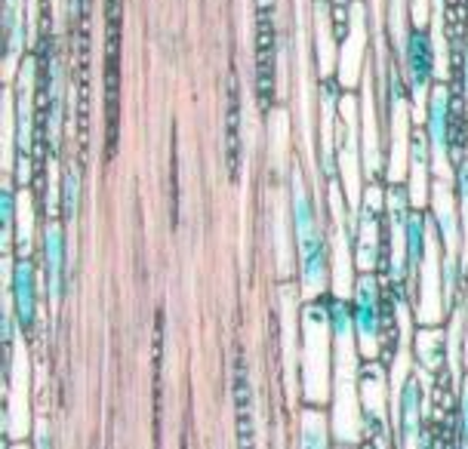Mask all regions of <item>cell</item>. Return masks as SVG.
Segmentation results:
<instances>
[{"instance_id": "22", "label": "cell", "mask_w": 468, "mask_h": 449, "mask_svg": "<svg viewBox=\"0 0 468 449\" xmlns=\"http://www.w3.org/2000/svg\"><path fill=\"white\" fill-rule=\"evenodd\" d=\"M299 449H336L327 410H321V406L299 410Z\"/></svg>"}, {"instance_id": "2", "label": "cell", "mask_w": 468, "mask_h": 449, "mask_svg": "<svg viewBox=\"0 0 468 449\" xmlns=\"http://www.w3.org/2000/svg\"><path fill=\"white\" fill-rule=\"evenodd\" d=\"M333 363H336L333 327L327 302L321 296L303 302V311H299V397H303V406H321V410L330 406Z\"/></svg>"}, {"instance_id": "27", "label": "cell", "mask_w": 468, "mask_h": 449, "mask_svg": "<svg viewBox=\"0 0 468 449\" xmlns=\"http://www.w3.org/2000/svg\"><path fill=\"white\" fill-rule=\"evenodd\" d=\"M459 440H463V449H468V372L463 379V388H459Z\"/></svg>"}, {"instance_id": "28", "label": "cell", "mask_w": 468, "mask_h": 449, "mask_svg": "<svg viewBox=\"0 0 468 449\" xmlns=\"http://www.w3.org/2000/svg\"><path fill=\"white\" fill-rule=\"evenodd\" d=\"M35 449H53V434H49L47 415H37L35 419Z\"/></svg>"}, {"instance_id": "1", "label": "cell", "mask_w": 468, "mask_h": 449, "mask_svg": "<svg viewBox=\"0 0 468 449\" xmlns=\"http://www.w3.org/2000/svg\"><path fill=\"white\" fill-rule=\"evenodd\" d=\"M290 219L292 240H296V268H299V293L303 302L321 298L330 293V240L324 228L321 210L314 204V191L308 188L299 166L290 176Z\"/></svg>"}, {"instance_id": "8", "label": "cell", "mask_w": 468, "mask_h": 449, "mask_svg": "<svg viewBox=\"0 0 468 449\" xmlns=\"http://www.w3.org/2000/svg\"><path fill=\"white\" fill-rule=\"evenodd\" d=\"M370 49H373V22L367 16V4L364 0H351V22L346 37H342L339 68H336V80L342 89H361Z\"/></svg>"}, {"instance_id": "25", "label": "cell", "mask_w": 468, "mask_h": 449, "mask_svg": "<svg viewBox=\"0 0 468 449\" xmlns=\"http://www.w3.org/2000/svg\"><path fill=\"white\" fill-rule=\"evenodd\" d=\"M80 163L78 161H69L62 170V219L65 222H74L78 219V210H80Z\"/></svg>"}, {"instance_id": "15", "label": "cell", "mask_w": 468, "mask_h": 449, "mask_svg": "<svg viewBox=\"0 0 468 449\" xmlns=\"http://www.w3.org/2000/svg\"><path fill=\"white\" fill-rule=\"evenodd\" d=\"M256 93L259 102L274 99V0H256Z\"/></svg>"}, {"instance_id": "5", "label": "cell", "mask_w": 468, "mask_h": 449, "mask_svg": "<svg viewBox=\"0 0 468 449\" xmlns=\"http://www.w3.org/2000/svg\"><path fill=\"white\" fill-rule=\"evenodd\" d=\"M25 332L16 336V345L4 354V437L25 440L31 425V401H28V381H31V360L25 348Z\"/></svg>"}, {"instance_id": "12", "label": "cell", "mask_w": 468, "mask_h": 449, "mask_svg": "<svg viewBox=\"0 0 468 449\" xmlns=\"http://www.w3.org/2000/svg\"><path fill=\"white\" fill-rule=\"evenodd\" d=\"M281 305V372H283V397H299V311H303V293L292 284H283L278 293Z\"/></svg>"}, {"instance_id": "13", "label": "cell", "mask_w": 468, "mask_h": 449, "mask_svg": "<svg viewBox=\"0 0 468 449\" xmlns=\"http://www.w3.org/2000/svg\"><path fill=\"white\" fill-rule=\"evenodd\" d=\"M425 406H429V394H425L420 376H410L400 394L391 401V412H395V446L398 449H425Z\"/></svg>"}, {"instance_id": "11", "label": "cell", "mask_w": 468, "mask_h": 449, "mask_svg": "<svg viewBox=\"0 0 468 449\" xmlns=\"http://www.w3.org/2000/svg\"><path fill=\"white\" fill-rule=\"evenodd\" d=\"M65 219H47L44 235H40V256H44V277H47V308L49 327L58 323V308H62L65 280H69V240H65Z\"/></svg>"}, {"instance_id": "17", "label": "cell", "mask_w": 468, "mask_h": 449, "mask_svg": "<svg viewBox=\"0 0 468 449\" xmlns=\"http://www.w3.org/2000/svg\"><path fill=\"white\" fill-rule=\"evenodd\" d=\"M407 197L410 206L420 213H429L431 206V188H434V172H431V145L429 132L422 123H416L413 130V148H410V172H407Z\"/></svg>"}, {"instance_id": "6", "label": "cell", "mask_w": 468, "mask_h": 449, "mask_svg": "<svg viewBox=\"0 0 468 449\" xmlns=\"http://www.w3.org/2000/svg\"><path fill=\"white\" fill-rule=\"evenodd\" d=\"M400 71H404L410 102H413V118H416V123H422L425 105H429V93H431L434 80H438V49H434V37L429 28L410 25Z\"/></svg>"}, {"instance_id": "26", "label": "cell", "mask_w": 468, "mask_h": 449, "mask_svg": "<svg viewBox=\"0 0 468 449\" xmlns=\"http://www.w3.org/2000/svg\"><path fill=\"white\" fill-rule=\"evenodd\" d=\"M456 197H459V215H463V231H465V246H468V148L456 161Z\"/></svg>"}, {"instance_id": "10", "label": "cell", "mask_w": 468, "mask_h": 449, "mask_svg": "<svg viewBox=\"0 0 468 449\" xmlns=\"http://www.w3.org/2000/svg\"><path fill=\"white\" fill-rule=\"evenodd\" d=\"M361 406L370 437L395 440V412H391V379L382 360L364 363L361 370Z\"/></svg>"}, {"instance_id": "7", "label": "cell", "mask_w": 468, "mask_h": 449, "mask_svg": "<svg viewBox=\"0 0 468 449\" xmlns=\"http://www.w3.org/2000/svg\"><path fill=\"white\" fill-rule=\"evenodd\" d=\"M121 0H105V148L117 145L121 123Z\"/></svg>"}, {"instance_id": "20", "label": "cell", "mask_w": 468, "mask_h": 449, "mask_svg": "<svg viewBox=\"0 0 468 449\" xmlns=\"http://www.w3.org/2000/svg\"><path fill=\"white\" fill-rule=\"evenodd\" d=\"M413 357L416 370L438 379L447 370V327H416Z\"/></svg>"}, {"instance_id": "3", "label": "cell", "mask_w": 468, "mask_h": 449, "mask_svg": "<svg viewBox=\"0 0 468 449\" xmlns=\"http://www.w3.org/2000/svg\"><path fill=\"white\" fill-rule=\"evenodd\" d=\"M351 314H355L357 348L367 363H388L395 354L391 336L398 332L395 320V289L386 274H357L351 289Z\"/></svg>"}, {"instance_id": "21", "label": "cell", "mask_w": 468, "mask_h": 449, "mask_svg": "<svg viewBox=\"0 0 468 449\" xmlns=\"http://www.w3.org/2000/svg\"><path fill=\"white\" fill-rule=\"evenodd\" d=\"M234 419H238V449H253V394H250V379L240 354L234 367Z\"/></svg>"}, {"instance_id": "31", "label": "cell", "mask_w": 468, "mask_h": 449, "mask_svg": "<svg viewBox=\"0 0 468 449\" xmlns=\"http://www.w3.org/2000/svg\"><path fill=\"white\" fill-rule=\"evenodd\" d=\"M463 305H465V342H463V348H465V372H468V284H465V298H463Z\"/></svg>"}, {"instance_id": "29", "label": "cell", "mask_w": 468, "mask_h": 449, "mask_svg": "<svg viewBox=\"0 0 468 449\" xmlns=\"http://www.w3.org/2000/svg\"><path fill=\"white\" fill-rule=\"evenodd\" d=\"M361 449H395V440L391 437H370Z\"/></svg>"}, {"instance_id": "9", "label": "cell", "mask_w": 468, "mask_h": 449, "mask_svg": "<svg viewBox=\"0 0 468 449\" xmlns=\"http://www.w3.org/2000/svg\"><path fill=\"white\" fill-rule=\"evenodd\" d=\"M346 89L336 78H321V96H317V170L324 182L339 179V99Z\"/></svg>"}, {"instance_id": "14", "label": "cell", "mask_w": 468, "mask_h": 449, "mask_svg": "<svg viewBox=\"0 0 468 449\" xmlns=\"http://www.w3.org/2000/svg\"><path fill=\"white\" fill-rule=\"evenodd\" d=\"M355 268L357 274H379L386 268V213L373 210V206H361L355 219Z\"/></svg>"}, {"instance_id": "32", "label": "cell", "mask_w": 468, "mask_h": 449, "mask_svg": "<svg viewBox=\"0 0 468 449\" xmlns=\"http://www.w3.org/2000/svg\"><path fill=\"white\" fill-rule=\"evenodd\" d=\"M4 449H35V446H28L25 440H6L4 437Z\"/></svg>"}, {"instance_id": "30", "label": "cell", "mask_w": 468, "mask_h": 449, "mask_svg": "<svg viewBox=\"0 0 468 449\" xmlns=\"http://www.w3.org/2000/svg\"><path fill=\"white\" fill-rule=\"evenodd\" d=\"M459 78H463L465 102H468V40H465V49H463V62H459Z\"/></svg>"}, {"instance_id": "18", "label": "cell", "mask_w": 468, "mask_h": 449, "mask_svg": "<svg viewBox=\"0 0 468 449\" xmlns=\"http://www.w3.org/2000/svg\"><path fill=\"white\" fill-rule=\"evenodd\" d=\"M314 56H317V74L321 78H336L339 68V49H342V37L333 25V13H330V0H317L314 6Z\"/></svg>"}, {"instance_id": "16", "label": "cell", "mask_w": 468, "mask_h": 449, "mask_svg": "<svg viewBox=\"0 0 468 449\" xmlns=\"http://www.w3.org/2000/svg\"><path fill=\"white\" fill-rule=\"evenodd\" d=\"M13 302L19 329L28 339H37L40 332V287H37V265L31 259H16L10 271Z\"/></svg>"}, {"instance_id": "24", "label": "cell", "mask_w": 468, "mask_h": 449, "mask_svg": "<svg viewBox=\"0 0 468 449\" xmlns=\"http://www.w3.org/2000/svg\"><path fill=\"white\" fill-rule=\"evenodd\" d=\"M16 206H19V188L13 176L0 182V237H4V253H10L16 235Z\"/></svg>"}, {"instance_id": "19", "label": "cell", "mask_w": 468, "mask_h": 449, "mask_svg": "<svg viewBox=\"0 0 468 449\" xmlns=\"http://www.w3.org/2000/svg\"><path fill=\"white\" fill-rule=\"evenodd\" d=\"M40 194L35 188H19V206H16V235H13V246H16V259H31L37 244V222H40Z\"/></svg>"}, {"instance_id": "23", "label": "cell", "mask_w": 468, "mask_h": 449, "mask_svg": "<svg viewBox=\"0 0 468 449\" xmlns=\"http://www.w3.org/2000/svg\"><path fill=\"white\" fill-rule=\"evenodd\" d=\"M240 154H244V142H240V96L238 83H229V105H225V157H229V176L234 179L240 172Z\"/></svg>"}, {"instance_id": "4", "label": "cell", "mask_w": 468, "mask_h": 449, "mask_svg": "<svg viewBox=\"0 0 468 449\" xmlns=\"http://www.w3.org/2000/svg\"><path fill=\"white\" fill-rule=\"evenodd\" d=\"M324 201H327V240H330V293L351 298L357 268H355V235H351V210L339 179L324 182Z\"/></svg>"}]
</instances>
